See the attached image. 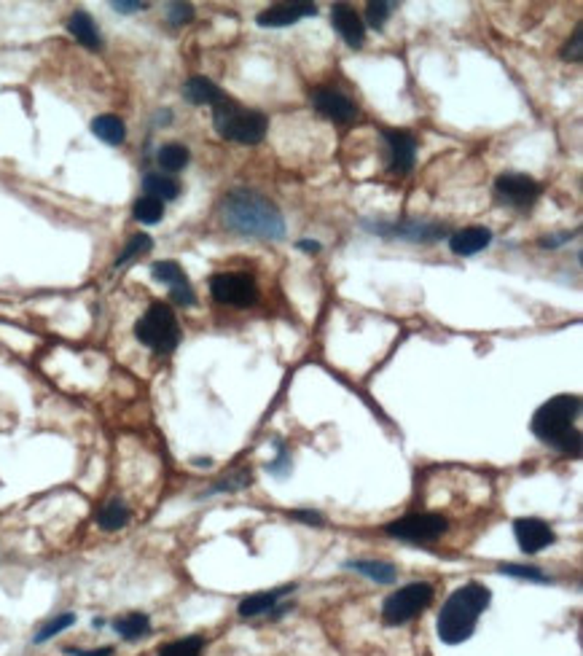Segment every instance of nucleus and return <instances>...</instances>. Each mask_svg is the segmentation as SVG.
Segmentation results:
<instances>
[{"mask_svg": "<svg viewBox=\"0 0 583 656\" xmlns=\"http://www.w3.org/2000/svg\"><path fill=\"white\" fill-rule=\"evenodd\" d=\"M170 116H172L170 110H159V113H156V124H159V127H167V124H170Z\"/></svg>", "mask_w": 583, "mask_h": 656, "instance_id": "79ce46f5", "label": "nucleus"}, {"mask_svg": "<svg viewBox=\"0 0 583 656\" xmlns=\"http://www.w3.org/2000/svg\"><path fill=\"white\" fill-rule=\"evenodd\" d=\"M132 216L134 220H140V223H159V220L164 219V202H159V200H153V197H140L134 205H132Z\"/></svg>", "mask_w": 583, "mask_h": 656, "instance_id": "c85d7f7f", "label": "nucleus"}, {"mask_svg": "<svg viewBox=\"0 0 583 656\" xmlns=\"http://www.w3.org/2000/svg\"><path fill=\"white\" fill-rule=\"evenodd\" d=\"M129 517H132L129 506H126L124 501L114 498V501H108V503L97 511V525H100L106 533H116L121 528H126Z\"/></svg>", "mask_w": 583, "mask_h": 656, "instance_id": "b1692460", "label": "nucleus"}, {"mask_svg": "<svg viewBox=\"0 0 583 656\" xmlns=\"http://www.w3.org/2000/svg\"><path fill=\"white\" fill-rule=\"evenodd\" d=\"M382 140L387 145L390 173L393 175H409L417 159V140L406 129H382Z\"/></svg>", "mask_w": 583, "mask_h": 656, "instance_id": "9b49d317", "label": "nucleus"}, {"mask_svg": "<svg viewBox=\"0 0 583 656\" xmlns=\"http://www.w3.org/2000/svg\"><path fill=\"white\" fill-rule=\"evenodd\" d=\"M576 237V231H565V234H557V237H546L541 245L546 248V250H554V248H560V245H565V242H570Z\"/></svg>", "mask_w": 583, "mask_h": 656, "instance_id": "ea45409f", "label": "nucleus"}, {"mask_svg": "<svg viewBox=\"0 0 583 656\" xmlns=\"http://www.w3.org/2000/svg\"><path fill=\"white\" fill-rule=\"evenodd\" d=\"M296 248L304 250V253H318L320 250V242H315V239H299Z\"/></svg>", "mask_w": 583, "mask_h": 656, "instance_id": "a19ab883", "label": "nucleus"}, {"mask_svg": "<svg viewBox=\"0 0 583 656\" xmlns=\"http://www.w3.org/2000/svg\"><path fill=\"white\" fill-rule=\"evenodd\" d=\"M202 651H205V638L202 635H189V638L164 643L156 656H202Z\"/></svg>", "mask_w": 583, "mask_h": 656, "instance_id": "cd10ccee", "label": "nucleus"}, {"mask_svg": "<svg viewBox=\"0 0 583 656\" xmlns=\"http://www.w3.org/2000/svg\"><path fill=\"white\" fill-rule=\"evenodd\" d=\"M266 471H269L272 476H277V479H282V476L291 473V455H288V449L282 446V441H277V457L266 465Z\"/></svg>", "mask_w": 583, "mask_h": 656, "instance_id": "f704fd0d", "label": "nucleus"}, {"mask_svg": "<svg viewBox=\"0 0 583 656\" xmlns=\"http://www.w3.org/2000/svg\"><path fill=\"white\" fill-rule=\"evenodd\" d=\"M296 586L291 584V586H280V589H269V592H258V595H250V597H245L242 603H239V608H236V614L242 616V619H255V616H269V614H274V608L280 605V600L285 597V595H291Z\"/></svg>", "mask_w": 583, "mask_h": 656, "instance_id": "f3484780", "label": "nucleus"}, {"mask_svg": "<svg viewBox=\"0 0 583 656\" xmlns=\"http://www.w3.org/2000/svg\"><path fill=\"white\" fill-rule=\"evenodd\" d=\"M304 16H318V5L315 3H274L269 8H264L255 22L261 27H291Z\"/></svg>", "mask_w": 583, "mask_h": 656, "instance_id": "4468645a", "label": "nucleus"}, {"mask_svg": "<svg viewBox=\"0 0 583 656\" xmlns=\"http://www.w3.org/2000/svg\"><path fill=\"white\" fill-rule=\"evenodd\" d=\"M221 219L227 223V229L245 237H258V239L285 237V219L280 208L250 189H234L227 194L221 205Z\"/></svg>", "mask_w": 583, "mask_h": 656, "instance_id": "f257e3e1", "label": "nucleus"}, {"mask_svg": "<svg viewBox=\"0 0 583 656\" xmlns=\"http://www.w3.org/2000/svg\"><path fill=\"white\" fill-rule=\"evenodd\" d=\"M92 132H95L103 143H108V145H121L124 137H126V127H124V121H121L118 116H114V113H103V116L92 118Z\"/></svg>", "mask_w": 583, "mask_h": 656, "instance_id": "393cba45", "label": "nucleus"}, {"mask_svg": "<svg viewBox=\"0 0 583 656\" xmlns=\"http://www.w3.org/2000/svg\"><path fill=\"white\" fill-rule=\"evenodd\" d=\"M393 8H395V3H382V0L368 3V5H366V22H368V27L382 30V27H384V22L390 19Z\"/></svg>", "mask_w": 583, "mask_h": 656, "instance_id": "473e14b6", "label": "nucleus"}, {"mask_svg": "<svg viewBox=\"0 0 583 656\" xmlns=\"http://www.w3.org/2000/svg\"><path fill=\"white\" fill-rule=\"evenodd\" d=\"M151 248H153V239H151V234H145V231H137V234H132V237L126 239L124 250L118 253L116 267H124L126 261H132V258H137V256L148 253Z\"/></svg>", "mask_w": 583, "mask_h": 656, "instance_id": "c756f323", "label": "nucleus"}, {"mask_svg": "<svg viewBox=\"0 0 583 656\" xmlns=\"http://www.w3.org/2000/svg\"><path fill=\"white\" fill-rule=\"evenodd\" d=\"M371 231L382 237H401L409 242H439L447 237L444 223H420V220H398V223H368Z\"/></svg>", "mask_w": 583, "mask_h": 656, "instance_id": "f8f14e48", "label": "nucleus"}, {"mask_svg": "<svg viewBox=\"0 0 583 656\" xmlns=\"http://www.w3.org/2000/svg\"><path fill=\"white\" fill-rule=\"evenodd\" d=\"M562 57H565V60H573V62H581V57H583V27L581 24L576 27V33H573V38L568 41V46L562 49Z\"/></svg>", "mask_w": 583, "mask_h": 656, "instance_id": "c9c22d12", "label": "nucleus"}, {"mask_svg": "<svg viewBox=\"0 0 583 656\" xmlns=\"http://www.w3.org/2000/svg\"><path fill=\"white\" fill-rule=\"evenodd\" d=\"M191 19H194V5L191 3H170L167 5V22L170 24L180 27V24H186Z\"/></svg>", "mask_w": 583, "mask_h": 656, "instance_id": "72a5a7b5", "label": "nucleus"}, {"mask_svg": "<svg viewBox=\"0 0 583 656\" xmlns=\"http://www.w3.org/2000/svg\"><path fill=\"white\" fill-rule=\"evenodd\" d=\"M489 600H492V592L478 581H467L460 589H455L447 597V603L441 605V614L436 619V633H439L441 643L460 646L470 641Z\"/></svg>", "mask_w": 583, "mask_h": 656, "instance_id": "f03ea898", "label": "nucleus"}, {"mask_svg": "<svg viewBox=\"0 0 583 656\" xmlns=\"http://www.w3.org/2000/svg\"><path fill=\"white\" fill-rule=\"evenodd\" d=\"M347 567L355 570V573H360V576H366V578H371V581H376V584H384V586L398 581V570L390 562H379V559H352V562H347Z\"/></svg>", "mask_w": 583, "mask_h": 656, "instance_id": "5701e85b", "label": "nucleus"}, {"mask_svg": "<svg viewBox=\"0 0 583 656\" xmlns=\"http://www.w3.org/2000/svg\"><path fill=\"white\" fill-rule=\"evenodd\" d=\"M143 189H145V197H153L159 202H172L180 197V183L164 173H148L143 178Z\"/></svg>", "mask_w": 583, "mask_h": 656, "instance_id": "4be33fe9", "label": "nucleus"}, {"mask_svg": "<svg viewBox=\"0 0 583 656\" xmlns=\"http://www.w3.org/2000/svg\"><path fill=\"white\" fill-rule=\"evenodd\" d=\"M541 197V183L524 173H503L495 181V200L500 205L516 208V211H530Z\"/></svg>", "mask_w": 583, "mask_h": 656, "instance_id": "1a4fd4ad", "label": "nucleus"}, {"mask_svg": "<svg viewBox=\"0 0 583 656\" xmlns=\"http://www.w3.org/2000/svg\"><path fill=\"white\" fill-rule=\"evenodd\" d=\"M449 530V522L441 514H406L390 525H384V533L390 539H398L403 544L425 547L439 541Z\"/></svg>", "mask_w": 583, "mask_h": 656, "instance_id": "0eeeda50", "label": "nucleus"}, {"mask_svg": "<svg viewBox=\"0 0 583 656\" xmlns=\"http://www.w3.org/2000/svg\"><path fill=\"white\" fill-rule=\"evenodd\" d=\"M134 336L148 350H153L159 355H170L180 344V323H178V318H175L170 305L153 302L140 315V321L134 323Z\"/></svg>", "mask_w": 583, "mask_h": 656, "instance_id": "39448f33", "label": "nucleus"}, {"mask_svg": "<svg viewBox=\"0 0 583 656\" xmlns=\"http://www.w3.org/2000/svg\"><path fill=\"white\" fill-rule=\"evenodd\" d=\"M210 296L224 307H253L258 302V286L250 275L218 272L210 277Z\"/></svg>", "mask_w": 583, "mask_h": 656, "instance_id": "6e6552de", "label": "nucleus"}, {"mask_svg": "<svg viewBox=\"0 0 583 656\" xmlns=\"http://www.w3.org/2000/svg\"><path fill=\"white\" fill-rule=\"evenodd\" d=\"M436 597V589L433 584L428 581H414V584H406L401 586L398 592H393L384 605H382V619L387 627H401V624H409L412 619H417L425 608H430Z\"/></svg>", "mask_w": 583, "mask_h": 656, "instance_id": "423d86ee", "label": "nucleus"}, {"mask_svg": "<svg viewBox=\"0 0 583 656\" xmlns=\"http://www.w3.org/2000/svg\"><path fill=\"white\" fill-rule=\"evenodd\" d=\"M111 627H114V633L121 641L137 643V641L151 635V616L148 614H137V611L134 614H124V616H118V619L111 622Z\"/></svg>", "mask_w": 583, "mask_h": 656, "instance_id": "412c9836", "label": "nucleus"}, {"mask_svg": "<svg viewBox=\"0 0 583 656\" xmlns=\"http://www.w3.org/2000/svg\"><path fill=\"white\" fill-rule=\"evenodd\" d=\"M291 517L299 520V522H304V525H315V528H320L326 522L323 514L320 511H312V509H296V511H291Z\"/></svg>", "mask_w": 583, "mask_h": 656, "instance_id": "e433bc0d", "label": "nucleus"}, {"mask_svg": "<svg viewBox=\"0 0 583 656\" xmlns=\"http://www.w3.org/2000/svg\"><path fill=\"white\" fill-rule=\"evenodd\" d=\"M514 536L522 551L527 554H538L543 548L554 544V530L549 528V522L538 520V517H522L514 522Z\"/></svg>", "mask_w": 583, "mask_h": 656, "instance_id": "ddd939ff", "label": "nucleus"}, {"mask_svg": "<svg viewBox=\"0 0 583 656\" xmlns=\"http://www.w3.org/2000/svg\"><path fill=\"white\" fill-rule=\"evenodd\" d=\"M151 277L170 288V296H172L175 305H180V307H194L197 305V294L191 288V280H189V275L183 272V267L178 261H153L151 264Z\"/></svg>", "mask_w": 583, "mask_h": 656, "instance_id": "9d476101", "label": "nucleus"}, {"mask_svg": "<svg viewBox=\"0 0 583 656\" xmlns=\"http://www.w3.org/2000/svg\"><path fill=\"white\" fill-rule=\"evenodd\" d=\"M331 24H334V30L342 35V41L350 49H360L366 43V24L357 16V11L352 5H347V3H334V8H331Z\"/></svg>", "mask_w": 583, "mask_h": 656, "instance_id": "dca6fc26", "label": "nucleus"}, {"mask_svg": "<svg viewBox=\"0 0 583 656\" xmlns=\"http://www.w3.org/2000/svg\"><path fill=\"white\" fill-rule=\"evenodd\" d=\"M503 576H511V578H522V581H532V584H551V578L538 570V567H530V565H516V562H503L497 567Z\"/></svg>", "mask_w": 583, "mask_h": 656, "instance_id": "7c9ffc66", "label": "nucleus"}, {"mask_svg": "<svg viewBox=\"0 0 583 656\" xmlns=\"http://www.w3.org/2000/svg\"><path fill=\"white\" fill-rule=\"evenodd\" d=\"M116 649L114 646H103V649H65V656H114Z\"/></svg>", "mask_w": 583, "mask_h": 656, "instance_id": "4c0bfd02", "label": "nucleus"}, {"mask_svg": "<svg viewBox=\"0 0 583 656\" xmlns=\"http://www.w3.org/2000/svg\"><path fill=\"white\" fill-rule=\"evenodd\" d=\"M253 484V473L250 471H236L232 476H227V479H221V482H216L205 495H218V492H236V490H245V487H250Z\"/></svg>", "mask_w": 583, "mask_h": 656, "instance_id": "2f4dec72", "label": "nucleus"}, {"mask_svg": "<svg viewBox=\"0 0 583 656\" xmlns=\"http://www.w3.org/2000/svg\"><path fill=\"white\" fill-rule=\"evenodd\" d=\"M156 162H159V167H162L164 173H180V170L189 167L191 154H189V148L180 145V143H167V145H162V148L156 151Z\"/></svg>", "mask_w": 583, "mask_h": 656, "instance_id": "a878e982", "label": "nucleus"}, {"mask_svg": "<svg viewBox=\"0 0 583 656\" xmlns=\"http://www.w3.org/2000/svg\"><path fill=\"white\" fill-rule=\"evenodd\" d=\"M111 8H116L118 14H134V11L148 8V3H140V0H114Z\"/></svg>", "mask_w": 583, "mask_h": 656, "instance_id": "58836bf2", "label": "nucleus"}, {"mask_svg": "<svg viewBox=\"0 0 583 656\" xmlns=\"http://www.w3.org/2000/svg\"><path fill=\"white\" fill-rule=\"evenodd\" d=\"M183 98L191 103V106H216L218 100H224V89L216 87L210 79L205 76H191L186 84H183Z\"/></svg>", "mask_w": 583, "mask_h": 656, "instance_id": "aec40b11", "label": "nucleus"}, {"mask_svg": "<svg viewBox=\"0 0 583 656\" xmlns=\"http://www.w3.org/2000/svg\"><path fill=\"white\" fill-rule=\"evenodd\" d=\"M68 33L87 49H100L103 46V35H100V27L97 22L92 19L89 11L84 8H76L70 16H68Z\"/></svg>", "mask_w": 583, "mask_h": 656, "instance_id": "a211bd4d", "label": "nucleus"}, {"mask_svg": "<svg viewBox=\"0 0 583 656\" xmlns=\"http://www.w3.org/2000/svg\"><path fill=\"white\" fill-rule=\"evenodd\" d=\"M578 415H581L578 396H554L532 415V434L543 444L578 457L581 455V434L576 428Z\"/></svg>", "mask_w": 583, "mask_h": 656, "instance_id": "7ed1b4c3", "label": "nucleus"}, {"mask_svg": "<svg viewBox=\"0 0 583 656\" xmlns=\"http://www.w3.org/2000/svg\"><path fill=\"white\" fill-rule=\"evenodd\" d=\"M312 106L318 113H323L326 118H331V121H339V124H345V121H352L355 118V103H352L350 98L345 95V92H339V89H331V87H320V89H315L312 92Z\"/></svg>", "mask_w": 583, "mask_h": 656, "instance_id": "2eb2a0df", "label": "nucleus"}, {"mask_svg": "<svg viewBox=\"0 0 583 656\" xmlns=\"http://www.w3.org/2000/svg\"><path fill=\"white\" fill-rule=\"evenodd\" d=\"M213 127L224 140L239 145H258L266 137L269 121L261 110L245 108L234 103L232 98H224L213 106Z\"/></svg>", "mask_w": 583, "mask_h": 656, "instance_id": "20e7f679", "label": "nucleus"}, {"mask_svg": "<svg viewBox=\"0 0 583 656\" xmlns=\"http://www.w3.org/2000/svg\"><path fill=\"white\" fill-rule=\"evenodd\" d=\"M489 242H492V231L486 226H467L449 237V248L455 256H476L484 248H489Z\"/></svg>", "mask_w": 583, "mask_h": 656, "instance_id": "6ab92c4d", "label": "nucleus"}, {"mask_svg": "<svg viewBox=\"0 0 583 656\" xmlns=\"http://www.w3.org/2000/svg\"><path fill=\"white\" fill-rule=\"evenodd\" d=\"M73 624H76V614H57V616H51L49 622H43V624L38 627L32 643H35V646H43V643H49L51 638H57L60 633H65V630L73 627Z\"/></svg>", "mask_w": 583, "mask_h": 656, "instance_id": "bb28decb", "label": "nucleus"}]
</instances>
